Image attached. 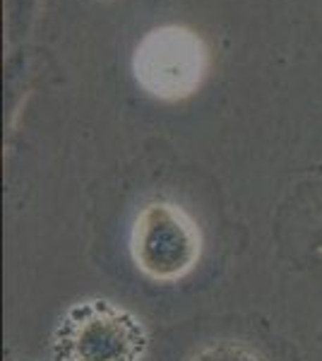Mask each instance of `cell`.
I'll return each instance as SVG.
<instances>
[{"label":"cell","instance_id":"obj_1","mask_svg":"<svg viewBox=\"0 0 322 361\" xmlns=\"http://www.w3.org/2000/svg\"><path fill=\"white\" fill-rule=\"evenodd\" d=\"M147 352L142 320L99 296L68 306L51 333L54 361H144Z\"/></svg>","mask_w":322,"mask_h":361},{"label":"cell","instance_id":"obj_2","mask_svg":"<svg viewBox=\"0 0 322 361\" xmlns=\"http://www.w3.org/2000/svg\"><path fill=\"white\" fill-rule=\"evenodd\" d=\"M130 255L144 277L154 282H178L195 270L202 255L200 226L173 202H147L135 217Z\"/></svg>","mask_w":322,"mask_h":361},{"label":"cell","instance_id":"obj_3","mask_svg":"<svg viewBox=\"0 0 322 361\" xmlns=\"http://www.w3.org/2000/svg\"><path fill=\"white\" fill-rule=\"evenodd\" d=\"M207 68V46L185 27H161L149 32L132 58L135 80L140 87L163 102H180L195 94Z\"/></svg>","mask_w":322,"mask_h":361},{"label":"cell","instance_id":"obj_4","mask_svg":"<svg viewBox=\"0 0 322 361\" xmlns=\"http://www.w3.org/2000/svg\"><path fill=\"white\" fill-rule=\"evenodd\" d=\"M188 361H265L255 349L241 345V342H216L192 354Z\"/></svg>","mask_w":322,"mask_h":361},{"label":"cell","instance_id":"obj_5","mask_svg":"<svg viewBox=\"0 0 322 361\" xmlns=\"http://www.w3.org/2000/svg\"><path fill=\"white\" fill-rule=\"evenodd\" d=\"M313 248H315V250H320V253H322V229H320V234L315 236V243H313Z\"/></svg>","mask_w":322,"mask_h":361},{"label":"cell","instance_id":"obj_6","mask_svg":"<svg viewBox=\"0 0 322 361\" xmlns=\"http://www.w3.org/2000/svg\"><path fill=\"white\" fill-rule=\"evenodd\" d=\"M313 171H315V173H322V161H320L318 166H313Z\"/></svg>","mask_w":322,"mask_h":361}]
</instances>
